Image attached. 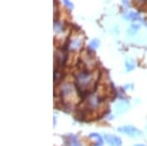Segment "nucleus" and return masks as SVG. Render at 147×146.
<instances>
[{"label": "nucleus", "mask_w": 147, "mask_h": 146, "mask_svg": "<svg viewBox=\"0 0 147 146\" xmlns=\"http://www.w3.org/2000/svg\"><path fill=\"white\" fill-rule=\"evenodd\" d=\"M134 4L137 7H143L147 4V0H134Z\"/></svg>", "instance_id": "obj_7"}, {"label": "nucleus", "mask_w": 147, "mask_h": 146, "mask_svg": "<svg viewBox=\"0 0 147 146\" xmlns=\"http://www.w3.org/2000/svg\"><path fill=\"white\" fill-rule=\"evenodd\" d=\"M72 144L73 146H80V142L76 138V136H72Z\"/></svg>", "instance_id": "obj_11"}, {"label": "nucleus", "mask_w": 147, "mask_h": 146, "mask_svg": "<svg viewBox=\"0 0 147 146\" xmlns=\"http://www.w3.org/2000/svg\"><path fill=\"white\" fill-rule=\"evenodd\" d=\"M134 146H145V145H142V144H136V145H134Z\"/></svg>", "instance_id": "obj_13"}, {"label": "nucleus", "mask_w": 147, "mask_h": 146, "mask_svg": "<svg viewBox=\"0 0 147 146\" xmlns=\"http://www.w3.org/2000/svg\"><path fill=\"white\" fill-rule=\"evenodd\" d=\"M64 3H65L66 6L69 7V8H73V7H74L73 3H71L70 0H64Z\"/></svg>", "instance_id": "obj_12"}, {"label": "nucleus", "mask_w": 147, "mask_h": 146, "mask_svg": "<svg viewBox=\"0 0 147 146\" xmlns=\"http://www.w3.org/2000/svg\"><path fill=\"white\" fill-rule=\"evenodd\" d=\"M125 18H127V20H129V21H137V20H139V16L137 15V14L134 13V12H130V13H129Z\"/></svg>", "instance_id": "obj_4"}, {"label": "nucleus", "mask_w": 147, "mask_h": 146, "mask_svg": "<svg viewBox=\"0 0 147 146\" xmlns=\"http://www.w3.org/2000/svg\"><path fill=\"white\" fill-rule=\"evenodd\" d=\"M91 135H94V136H96V137H97L96 146H103V143H104L103 138H102L101 136L98 135V133H91Z\"/></svg>", "instance_id": "obj_5"}, {"label": "nucleus", "mask_w": 147, "mask_h": 146, "mask_svg": "<svg viewBox=\"0 0 147 146\" xmlns=\"http://www.w3.org/2000/svg\"><path fill=\"white\" fill-rule=\"evenodd\" d=\"M98 45H99V41L97 40V39H93V40H91L90 43H89V46H90L92 49L97 48V47H98Z\"/></svg>", "instance_id": "obj_9"}, {"label": "nucleus", "mask_w": 147, "mask_h": 146, "mask_svg": "<svg viewBox=\"0 0 147 146\" xmlns=\"http://www.w3.org/2000/svg\"><path fill=\"white\" fill-rule=\"evenodd\" d=\"M138 26H136V25H132L131 26V27H130V29L129 30V34H136V30H138Z\"/></svg>", "instance_id": "obj_8"}, {"label": "nucleus", "mask_w": 147, "mask_h": 146, "mask_svg": "<svg viewBox=\"0 0 147 146\" xmlns=\"http://www.w3.org/2000/svg\"><path fill=\"white\" fill-rule=\"evenodd\" d=\"M129 108V105L127 103H120L116 106V109H117V113L118 114H122V113L125 112Z\"/></svg>", "instance_id": "obj_3"}, {"label": "nucleus", "mask_w": 147, "mask_h": 146, "mask_svg": "<svg viewBox=\"0 0 147 146\" xmlns=\"http://www.w3.org/2000/svg\"><path fill=\"white\" fill-rule=\"evenodd\" d=\"M104 139L109 144V146H122V139L119 136L105 135H104Z\"/></svg>", "instance_id": "obj_2"}, {"label": "nucleus", "mask_w": 147, "mask_h": 146, "mask_svg": "<svg viewBox=\"0 0 147 146\" xmlns=\"http://www.w3.org/2000/svg\"><path fill=\"white\" fill-rule=\"evenodd\" d=\"M118 131L122 133H125V135L130 136V137L134 138H138L142 135L141 131H139L138 129H136V126H124L122 128H119Z\"/></svg>", "instance_id": "obj_1"}, {"label": "nucleus", "mask_w": 147, "mask_h": 146, "mask_svg": "<svg viewBox=\"0 0 147 146\" xmlns=\"http://www.w3.org/2000/svg\"><path fill=\"white\" fill-rule=\"evenodd\" d=\"M54 30L55 32H61L63 30V25L60 23H55L54 24Z\"/></svg>", "instance_id": "obj_6"}, {"label": "nucleus", "mask_w": 147, "mask_h": 146, "mask_svg": "<svg viewBox=\"0 0 147 146\" xmlns=\"http://www.w3.org/2000/svg\"><path fill=\"white\" fill-rule=\"evenodd\" d=\"M125 67H127V71H131V70H134V64L132 62H130V61H127V63H125Z\"/></svg>", "instance_id": "obj_10"}]
</instances>
